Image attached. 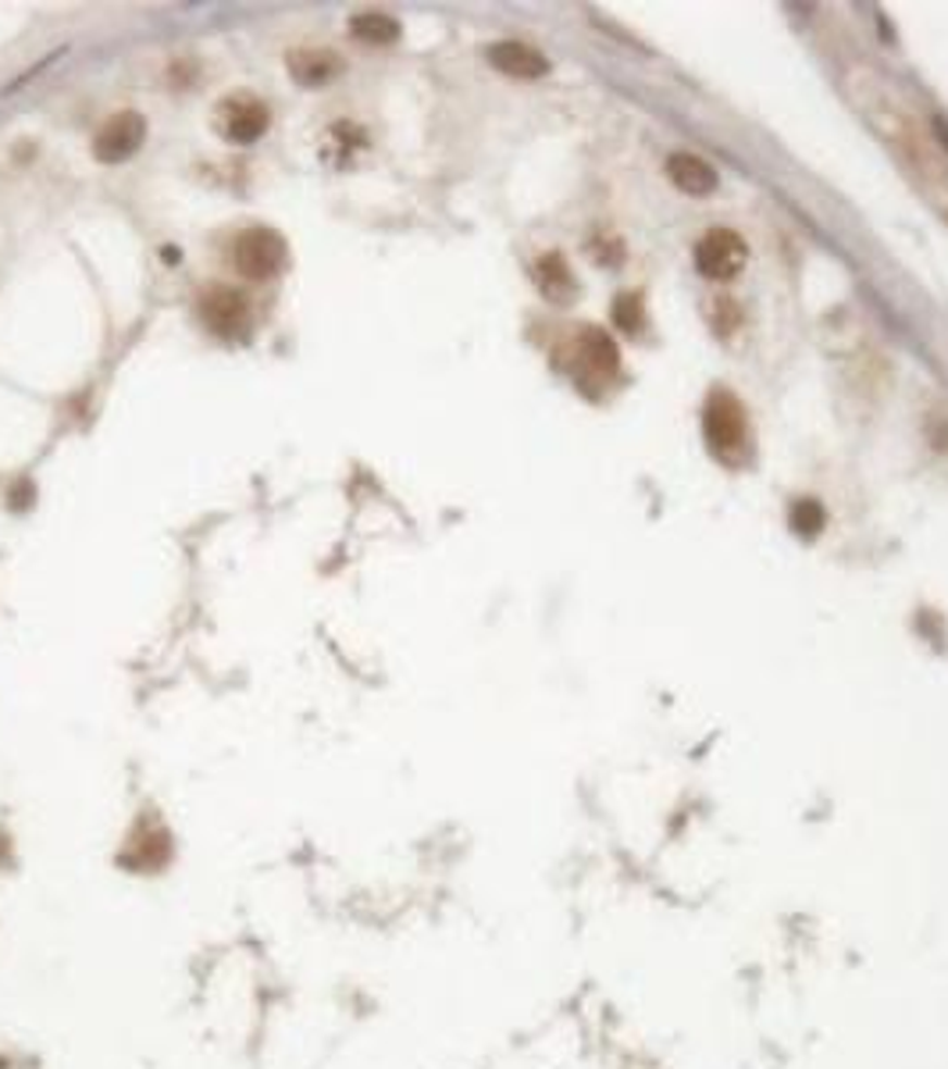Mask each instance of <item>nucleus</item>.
Here are the masks:
<instances>
[{
    "instance_id": "1",
    "label": "nucleus",
    "mask_w": 948,
    "mask_h": 1069,
    "mask_svg": "<svg viewBox=\"0 0 948 1069\" xmlns=\"http://www.w3.org/2000/svg\"><path fill=\"white\" fill-rule=\"evenodd\" d=\"M702 428H707V443L716 457H741V449H746V410H741L735 396L716 393L707 407V418H702Z\"/></svg>"
},
{
    "instance_id": "2",
    "label": "nucleus",
    "mask_w": 948,
    "mask_h": 1069,
    "mask_svg": "<svg viewBox=\"0 0 948 1069\" xmlns=\"http://www.w3.org/2000/svg\"><path fill=\"white\" fill-rule=\"evenodd\" d=\"M749 261L746 239L732 228H713L699 239L696 247V268L707 278H735Z\"/></svg>"
},
{
    "instance_id": "3",
    "label": "nucleus",
    "mask_w": 948,
    "mask_h": 1069,
    "mask_svg": "<svg viewBox=\"0 0 948 1069\" xmlns=\"http://www.w3.org/2000/svg\"><path fill=\"white\" fill-rule=\"evenodd\" d=\"M286 261V239L272 228H247L236 239V268L247 278H272Z\"/></svg>"
},
{
    "instance_id": "4",
    "label": "nucleus",
    "mask_w": 948,
    "mask_h": 1069,
    "mask_svg": "<svg viewBox=\"0 0 948 1069\" xmlns=\"http://www.w3.org/2000/svg\"><path fill=\"white\" fill-rule=\"evenodd\" d=\"M144 139H147V122H144V114H136V111H118V114H111V119L100 125V133L93 139V153H97V161H125V158H133V153L144 147Z\"/></svg>"
},
{
    "instance_id": "5",
    "label": "nucleus",
    "mask_w": 948,
    "mask_h": 1069,
    "mask_svg": "<svg viewBox=\"0 0 948 1069\" xmlns=\"http://www.w3.org/2000/svg\"><path fill=\"white\" fill-rule=\"evenodd\" d=\"M272 114L261 104L258 97H228L222 108H217V125H222V136L233 139V144H253V139L264 136Z\"/></svg>"
},
{
    "instance_id": "6",
    "label": "nucleus",
    "mask_w": 948,
    "mask_h": 1069,
    "mask_svg": "<svg viewBox=\"0 0 948 1069\" xmlns=\"http://www.w3.org/2000/svg\"><path fill=\"white\" fill-rule=\"evenodd\" d=\"M200 318L217 332V336H233L250 321V307L247 296L225 286H211L200 296Z\"/></svg>"
},
{
    "instance_id": "7",
    "label": "nucleus",
    "mask_w": 948,
    "mask_h": 1069,
    "mask_svg": "<svg viewBox=\"0 0 948 1069\" xmlns=\"http://www.w3.org/2000/svg\"><path fill=\"white\" fill-rule=\"evenodd\" d=\"M286 61H289V75L300 86H325L342 72V58L336 54V50H325V47L289 50Z\"/></svg>"
},
{
    "instance_id": "8",
    "label": "nucleus",
    "mask_w": 948,
    "mask_h": 1069,
    "mask_svg": "<svg viewBox=\"0 0 948 1069\" xmlns=\"http://www.w3.org/2000/svg\"><path fill=\"white\" fill-rule=\"evenodd\" d=\"M489 61L503 75H510V79H542L549 72V61L539 54V50L528 43H517V40H503V43L489 47Z\"/></svg>"
},
{
    "instance_id": "9",
    "label": "nucleus",
    "mask_w": 948,
    "mask_h": 1069,
    "mask_svg": "<svg viewBox=\"0 0 948 1069\" xmlns=\"http://www.w3.org/2000/svg\"><path fill=\"white\" fill-rule=\"evenodd\" d=\"M668 175L677 189L691 192V197H707V192L716 189V172L696 153H674L668 161Z\"/></svg>"
},
{
    "instance_id": "10",
    "label": "nucleus",
    "mask_w": 948,
    "mask_h": 1069,
    "mask_svg": "<svg viewBox=\"0 0 948 1069\" xmlns=\"http://www.w3.org/2000/svg\"><path fill=\"white\" fill-rule=\"evenodd\" d=\"M350 33H353V40H361V43L389 47L400 40V22L382 15V11H364V15L350 18Z\"/></svg>"
},
{
    "instance_id": "11",
    "label": "nucleus",
    "mask_w": 948,
    "mask_h": 1069,
    "mask_svg": "<svg viewBox=\"0 0 948 1069\" xmlns=\"http://www.w3.org/2000/svg\"><path fill=\"white\" fill-rule=\"evenodd\" d=\"M535 278H539V286H542V293L549 296V300H557V303L567 300L571 289H574V278H571L567 264H563L560 253L542 257V261L535 264Z\"/></svg>"
},
{
    "instance_id": "12",
    "label": "nucleus",
    "mask_w": 948,
    "mask_h": 1069,
    "mask_svg": "<svg viewBox=\"0 0 948 1069\" xmlns=\"http://www.w3.org/2000/svg\"><path fill=\"white\" fill-rule=\"evenodd\" d=\"M582 360L599 375H613L618 371V346H613L603 332H585L582 336Z\"/></svg>"
},
{
    "instance_id": "13",
    "label": "nucleus",
    "mask_w": 948,
    "mask_h": 1069,
    "mask_svg": "<svg viewBox=\"0 0 948 1069\" xmlns=\"http://www.w3.org/2000/svg\"><path fill=\"white\" fill-rule=\"evenodd\" d=\"M824 507L816 504V499H799L796 507H791V527H796V535L802 538H813L820 535V527H824Z\"/></svg>"
},
{
    "instance_id": "14",
    "label": "nucleus",
    "mask_w": 948,
    "mask_h": 1069,
    "mask_svg": "<svg viewBox=\"0 0 948 1069\" xmlns=\"http://www.w3.org/2000/svg\"><path fill=\"white\" fill-rule=\"evenodd\" d=\"M613 318H618V325L624 332H638V325H643V303H638V296H621L618 307H613Z\"/></svg>"
}]
</instances>
